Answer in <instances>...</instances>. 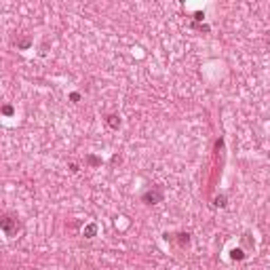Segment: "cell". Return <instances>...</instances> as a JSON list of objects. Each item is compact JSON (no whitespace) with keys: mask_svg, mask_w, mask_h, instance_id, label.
<instances>
[{"mask_svg":"<svg viewBox=\"0 0 270 270\" xmlns=\"http://www.w3.org/2000/svg\"><path fill=\"white\" fill-rule=\"evenodd\" d=\"M165 199V192L161 186H154L152 190H146L144 194H141V200L146 203V205H156V203H161Z\"/></svg>","mask_w":270,"mask_h":270,"instance_id":"1","label":"cell"},{"mask_svg":"<svg viewBox=\"0 0 270 270\" xmlns=\"http://www.w3.org/2000/svg\"><path fill=\"white\" fill-rule=\"evenodd\" d=\"M0 228H2V232H4L6 236H15L17 230H19V222H17V217L4 215V217L0 220Z\"/></svg>","mask_w":270,"mask_h":270,"instance_id":"2","label":"cell"},{"mask_svg":"<svg viewBox=\"0 0 270 270\" xmlns=\"http://www.w3.org/2000/svg\"><path fill=\"white\" fill-rule=\"evenodd\" d=\"M175 236H177L179 247H188L190 245V234H188V232H179V234H175Z\"/></svg>","mask_w":270,"mask_h":270,"instance_id":"3","label":"cell"},{"mask_svg":"<svg viewBox=\"0 0 270 270\" xmlns=\"http://www.w3.org/2000/svg\"><path fill=\"white\" fill-rule=\"evenodd\" d=\"M106 122L112 127V129H118V127H120V118H118L116 114H110V116L106 118Z\"/></svg>","mask_w":270,"mask_h":270,"instance_id":"4","label":"cell"},{"mask_svg":"<svg viewBox=\"0 0 270 270\" xmlns=\"http://www.w3.org/2000/svg\"><path fill=\"white\" fill-rule=\"evenodd\" d=\"M95 232H97V226H95V224H89V226L84 228V236H87V238H93Z\"/></svg>","mask_w":270,"mask_h":270,"instance_id":"5","label":"cell"},{"mask_svg":"<svg viewBox=\"0 0 270 270\" xmlns=\"http://www.w3.org/2000/svg\"><path fill=\"white\" fill-rule=\"evenodd\" d=\"M232 259H245L243 249H232Z\"/></svg>","mask_w":270,"mask_h":270,"instance_id":"6","label":"cell"},{"mask_svg":"<svg viewBox=\"0 0 270 270\" xmlns=\"http://www.w3.org/2000/svg\"><path fill=\"white\" fill-rule=\"evenodd\" d=\"M30 47V38H24V40H19V49H28Z\"/></svg>","mask_w":270,"mask_h":270,"instance_id":"7","label":"cell"},{"mask_svg":"<svg viewBox=\"0 0 270 270\" xmlns=\"http://www.w3.org/2000/svg\"><path fill=\"white\" fill-rule=\"evenodd\" d=\"M215 205H217V207H224V205H226V196H217V199H215Z\"/></svg>","mask_w":270,"mask_h":270,"instance_id":"8","label":"cell"},{"mask_svg":"<svg viewBox=\"0 0 270 270\" xmlns=\"http://www.w3.org/2000/svg\"><path fill=\"white\" fill-rule=\"evenodd\" d=\"M87 161H89L91 165H101V161H99V158H95V156H87Z\"/></svg>","mask_w":270,"mask_h":270,"instance_id":"9","label":"cell"},{"mask_svg":"<svg viewBox=\"0 0 270 270\" xmlns=\"http://www.w3.org/2000/svg\"><path fill=\"white\" fill-rule=\"evenodd\" d=\"M70 99H72V101H78V99H80V95H78V93H72Z\"/></svg>","mask_w":270,"mask_h":270,"instance_id":"10","label":"cell"},{"mask_svg":"<svg viewBox=\"0 0 270 270\" xmlns=\"http://www.w3.org/2000/svg\"><path fill=\"white\" fill-rule=\"evenodd\" d=\"M203 17H205V15H203V13H194V19H196V21H200V19H203Z\"/></svg>","mask_w":270,"mask_h":270,"instance_id":"11","label":"cell"},{"mask_svg":"<svg viewBox=\"0 0 270 270\" xmlns=\"http://www.w3.org/2000/svg\"><path fill=\"white\" fill-rule=\"evenodd\" d=\"M2 110H4V114H11V112H13V108H11V106H4Z\"/></svg>","mask_w":270,"mask_h":270,"instance_id":"12","label":"cell"}]
</instances>
